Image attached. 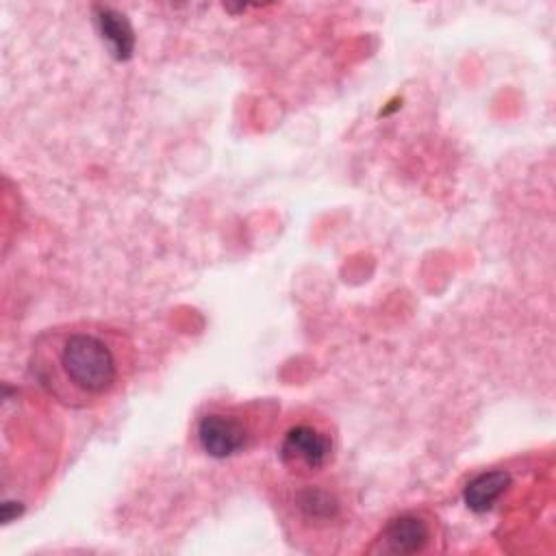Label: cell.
Segmentation results:
<instances>
[{"instance_id":"3957f363","label":"cell","mask_w":556,"mask_h":556,"mask_svg":"<svg viewBox=\"0 0 556 556\" xmlns=\"http://www.w3.org/2000/svg\"><path fill=\"white\" fill-rule=\"evenodd\" d=\"M274 415L276 404L265 400L245 404H215L198 417V445L213 458L237 456L261 441Z\"/></svg>"},{"instance_id":"277c9868","label":"cell","mask_w":556,"mask_h":556,"mask_svg":"<svg viewBox=\"0 0 556 556\" xmlns=\"http://www.w3.org/2000/svg\"><path fill=\"white\" fill-rule=\"evenodd\" d=\"M337 437L328 421L304 417L291 424L280 437L278 460L289 476L308 478L326 473L334 460Z\"/></svg>"},{"instance_id":"5b68a950","label":"cell","mask_w":556,"mask_h":556,"mask_svg":"<svg viewBox=\"0 0 556 556\" xmlns=\"http://www.w3.org/2000/svg\"><path fill=\"white\" fill-rule=\"evenodd\" d=\"M441 549V523L426 508L404 510L391 517L367 547L369 554L415 556Z\"/></svg>"},{"instance_id":"52a82bcc","label":"cell","mask_w":556,"mask_h":556,"mask_svg":"<svg viewBox=\"0 0 556 556\" xmlns=\"http://www.w3.org/2000/svg\"><path fill=\"white\" fill-rule=\"evenodd\" d=\"M98 22L102 26V35L115 46L117 56H122V54L126 56L130 52V48H132V33H130V26L124 20V15L115 13L109 7H100Z\"/></svg>"},{"instance_id":"7a4b0ae2","label":"cell","mask_w":556,"mask_h":556,"mask_svg":"<svg viewBox=\"0 0 556 556\" xmlns=\"http://www.w3.org/2000/svg\"><path fill=\"white\" fill-rule=\"evenodd\" d=\"M276 506L289 541L311 549L334 541L348 523V497L326 473L289 476L278 491Z\"/></svg>"},{"instance_id":"8992f818","label":"cell","mask_w":556,"mask_h":556,"mask_svg":"<svg viewBox=\"0 0 556 556\" xmlns=\"http://www.w3.org/2000/svg\"><path fill=\"white\" fill-rule=\"evenodd\" d=\"M510 484V478L506 471H484L480 476H476L467 486H465V504L467 508L476 510V513H484L491 510L495 506V502L504 495L506 486Z\"/></svg>"},{"instance_id":"6da1fadb","label":"cell","mask_w":556,"mask_h":556,"mask_svg":"<svg viewBox=\"0 0 556 556\" xmlns=\"http://www.w3.org/2000/svg\"><path fill=\"white\" fill-rule=\"evenodd\" d=\"M135 348L126 332L100 321H72L43 330L30 348L33 380L67 408L109 402L128 382Z\"/></svg>"}]
</instances>
